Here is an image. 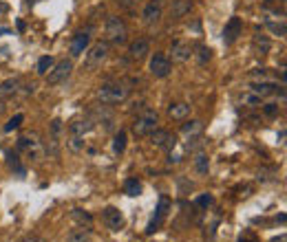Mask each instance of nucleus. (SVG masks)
Listing matches in <instances>:
<instances>
[{
    "mask_svg": "<svg viewBox=\"0 0 287 242\" xmlns=\"http://www.w3.org/2000/svg\"><path fill=\"white\" fill-rule=\"evenodd\" d=\"M239 242H256V240H250V238H241Z\"/></svg>",
    "mask_w": 287,
    "mask_h": 242,
    "instance_id": "79ce46f5",
    "label": "nucleus"
},
{
    "mask_svg": "<svg viewBox=\"0 0 287 242\" xmlns=\"http://www.w3.org/2000/svg\"><path fill=\"white\" fill-rule=\"evenodd\" d=\"M60 130H62V123H60L58 119H53L51 121V135H53V139L60 135Z\"/></svg>",
    "mask_w": 287,
    "mask_h": 242,
    "instance_id": "e433bc0d",
    "label": "nucleus"
},
{
    "mask_svg": "<svg viewBox=\"0 0 287 242\" xmlns=\"http://www.w3.org/2000/svg\"><path fill=\"white\" fill-rule=\"evenodd\" d=\"M124 192L128 194V196H139V194H142V183H139L137 178H128V181L124 183Z\"/></svg>",
    "mask_w": 287,
    "mask_h": 242,
    "instance_id": "bb28decb",
    "label": "nucleus"
},
{
    "mask_svg": "<svg viewBox=\"0 0 287 242\" xmlns=\"http://www.w3.org/2000/svg\"><path fill=\"white\" fill-rule=\"evenodd\" d=\"M195 170H197L199 174H208V170H210V159H208V154L199 152V154L195 156Z\"/></svg>",
    "mask_w": 287,
    "mask_h": 242,
    "instance_id": "b1692460",
    "label": "nucleus"
},
{
    "mask_svg": "<svg viewBox=\"0 0 287 242\" xmlns=\"http://www.w3.org/2000/svg\"><path fill=\"white\" fill-rule=\"evenodd\" d=\"M88 44H91V35H88V33H75L71 44H69V53H71L73 58H80L82 53H86Z\"/></svg>",
    "mask_w": 287,
    "mask_h": 242,
    "instance_id": "9b49d317",
    "label": "nucleus"
},
{
    "mask_svg": "<svg viewBox=\"0 0 287 242\" xmlns=\"http://www.w3.org/2000/svg\"><path fill=\"white\" fill-rule=\"evenodd\" d=\"M241 33H243V20L239 16H232L228 20V25H225V29H223V42L225 44H234Z\"/></svg>",
    "mask_w": 287,
    "mask_h": 242,
    "instance_id": "6e6552de",
    "label": "nucleus"
},
{
    "mask_svg": "<svg viewBox=\"0 0 287 242\" xmlns=\"http://www.w3.org/2000/svg\"><path fill=\"white\" fill-rule=\"evenodd\" d=\"M7 163H9V168H11L16 174L25 176V168L20 165V159H18V154H13V152H7Z\"/></svg>",
    "mask_w": 287,
    "mask_h": 242,
    "instance_id": "cd10ccee",
    "label": "nucleus"
},
{
    "mask_svg": "<svg viewBox=\"0 0 287 242\" xmlns=\"http://www.w3.org/2000/svg\"><path fill=\"white\" fill-rule=\"evenodd\" d=\"M142 18L146 25H153V22H159L162 18V4H155V2H148L142 11Z\"/></svg>",
    "mask_w": 287,
    "mask_h": 242,
    "instance_id": "a211bd4d",
    "label": "nucleus"
},
{
    "mask_svg": "<svg viewBox=\"0 0 287 242\" xmlns=\"http://www.w3.org/2000/svg\"><path fill=\"white\" fill-rule=\"evenodd\" d=\"M157 121H159L157 110H144L142 115H137V119L133 121V132L137 137H148L150 132L157 128Z\"/></svg>",
    "mask_w": 287,
    "mask_h": 242,
    "instance_id": "7ed1b4c3",
    "label": "nucleus"
},
{
    "mask_svg": "<svg viewBox=\"0 0 287 242\" xmlns=\"http://www.w3.org/2000/svg\"><path fill=\"white\" fill-rule=\"evenodd\" d=\"M22 242H46V240H42V238H27V240H22Z\"/></svg>",
    "mask_w": 287,
    "mask_h": 242,
    "instance_id": "ea45409f",
    "label": "nucleus"
},
{
    "mask_svg": "<svg viewBox=\"0 0 287 242\" xmlns=\"http://www.w3.org/2000/svg\"><path fill=\"white\" fill-rule=\"evenodd\" d=\"M20 86H22V79L20 77H9L0 84V99H7V97H13V95L20 93Z\"/></svg>",
    "mask_w": 287,
    "mask_h": 242,
    "instance_id": "2eb2a0df",
    "label": "nucleus"
},
{
    "mask_svg": "<svg viewBox=\"0 0 287 242\" xmlns=\"http://www.w3.org/2000/svg\"><path fill=\"white\" fill-rule=\"evenodd\" d=\"M69 148L71 150H82L84 148V137H75V135H71V139H69Z\"/></svg>",
    "mask_w": 287,
    "mask_h": 242,
    "instance_id": "473e14b6",
    "label": "nucleus"
},
{
    "mask_svg": "<svg viewBox=\"0 0 287 242\" xmlns=\"http://www.w3.org/2000/svg\"><path fill=\"white\" fill-rule=\"evenodd\" d=\"M71 70H73V62L71 60H60L58 64L46 73V79H49V84H53V86H55V84H62V82H67V79H69Z\"/></svg>",
    "mask_w": 287,
    "mask_h": 242,
    "instance_id": "423d86ee",
    "label": "nucleus"
},
{
    "mask_svg": "<svg viewBox=\"0 0 287 242\" xmlns=\"http://www.w3.org/2000/svg\"><path fill=\"white\" fill-rule=\"evenodd\" d=\"M4 108H7V106H4V102H2V99H0V115H2V112H4Z\"/></svg>",
    "mask_w": 287,
    "mask_h": 242,
    "instance_id": "a19ab883",
    "label": "nucleus"
},
{
    "mask_svg": "<svg viewBox=\"0 0 287 242\" xmlns=\"http://www.w3.org/2000/svg\"><path fill=\"white\" fill-rule=\"evenodd\" d=\"M263 112H265L267 117H276L279 115V104H265V106H263Z\"/></svg>",
    "mask_w": 287,
    "mask_h": 242,
    "instance_id": "f704fd0d",
    "label": "nucleus"
},
{
    "mask_svg": "<svg viewBox=\"0 0 287 242\" xmlns=\"http://www.w3.org/2000/svg\"><path fill=\"white\" fill-rule=\"evenodd\" d=\"M250 91L256 93V95H261V97H265V95H272V93H279L281 97H285V88L279 86V84H274V82H252Z\"/></svg>",
    "mask_w": 287,
    "mask_h": 242,
    "instance_id": "ddd939ff",
    "label": "nucleus"
},
{
    "mask_svg": "<svg viewBox=\"0 0 287 242\" xmlns=\"http://www.w3.org/2000/svg\"><path fill=\"white\" fill-rule=\"evenodd\" d=\"M108 58V44L106 42H97L91 49H86V64L88 66H100Z\"/></svg>",
    "mask_w": 287,
    "mask_h": 242,
    "instance_id": "1a4fd4ad",
    "label": "nucleus"
},
{
    "mask_svg": "<svg viewBox=\"0 0 287 242\" xmlns=\"http://www.w3.org/2000/svg\"><path fill=\"white\" fill-rule=\"evenodd\" d=\"M252 75H254V77H261L263 79V77H265V69H254Z\"/></svg>",
    "mask_w": 287,
    "mask_h": 242,
    "instance_id": "58836bf2",
    "label": "nucleus"
},
{
    "mask_svg": "<svg viewBox=\"0 0 287 242\" xmlns=\"http://www.w3.org/2000/svg\"><path fill=\"white\" fill-rule=\"evenodd\" d=\"M210 58H212V49H208V46H199V49H197V60H199V64H208Z\"/></svg>",
    "mask_w": 287,
    "mask_h": 242,
    "instance_id": "2f4dec72",
    "label": "nucleus"
},
{
    "mask_svg": "<svg viewBox=\"0 0 287 242\" xmlns=\"http://www.w3.org/2000/svg\"><path fill=\"white\" fill-rule=\"evenodd\" d=\"M192 0H175L172 2V18H183L186 13H190Z\"/></svg>",
    "mask_w": 287,
    "mask_h": 242,
    "instance_id": "4be33fe9",
    "label": "nucleus"
},
{
    "mask_svg": "<svg viewBox=\"0 0 287 242\" xmlns=\"http://www.w3.org/2000/svg\"><path fill=\"white\" fill-rule=\"evenodd\" d=\"M201 130H204V121L201 119H192L181 126V132L186 137H197V135H201Z\"/></svg>",
    "mask_w": 287,
    "mask_h": 242,
    "instance_id": "5701e85b",
    "label": "nucleus"
},
{
    "mask_svg": "<svg viewBox=\"0 0 287 242\" xmlns=\"http://www.w3.org/2000/svg\"><path fill=\"white\" fill-rule=\"evenodd\" d=\"M168 207H170V201H168V198H159V207L155 209L153 220L146 227V234H155V231L159 229V225L164 222V218H166V213H168Z\"/></svg>",
    "mask_w": 287,
    "mask_h": 242,
    "instance_id": "9d476101",
    "label": "nucleus"
},
{
    "mask_svg": "<svg viewBox=\"0 0 287 242\" xmlns=\"http://www.w3.org/2000/svg\"><path fill=\"white\" fill-rule=\"evenodd\" d=\"M126 141H128L126 132L120 130V132L115 135V139H113V152H115V154H122V152L126 150Z\"/></svg>",
    "mask_w": 287,
    "mask_h": 242,
    "instance_id": "393cba45",
    "label": "nucleus"
},
{
    "mask_svg": "<svg viewBox=\"0 0 287 242\" xmlns=\"http://www.w3.org/2000/svg\"><path fill=\"white\" fill-rule=\"evenodd\" d=\"M67 242H91V229L88 227H78L67 234Z\"/></svg>",
    "mask_w": 287,
    "mask_h": 242,
    "instance_id": "6ab92c4d",
    "label": "nucleus"
},
{
    "mask_svg": "<svg viewBox=\"0 0 287 242\" xmlns=\"http://www.w3.org/2000/svg\"><path fill=\"white\" fill-rule=\"evenodd\" d=\"M192 106L186 102H175L170 104V108H168V115H170V119H177V121H183L188 115H190Z\"/></svg>",
    "mask_w": 287,
    "mask_h": 242,
    "instance_id": "f3484780",
    "label": "nucleus"
},
{
    "mask_svg": "<svg viewBox=\"0 0 287 242\" xmlns=\"http://www.w3.org/2000/svg\"><path fill=\"white\" fill-rule=\"evenodd\" d=\"M104 222L111 227L113 231H120L122 227H124V216H122V211L117 209V207H106L104 209Z\"/></svg>",
    "mask_w": 287,
    "mask_h": 242,
    "instance_id": "4468645a",
    "label": "nucleus"
},
{
    "mask_svg": "<svg viewBox=\"0 0 287 242\" xmlns=\"http://www.w3.org/2000/svg\"><path fill=\"white\" fill-rule=\"evenodd\" d=\"M106 37L113 44H120V46L126 44V40H128V27H126V22L117 16H111L106 20Z\"/></svg>",
    "mask_w": 287,
    "mask_h": 242,
    "instance_id": "f03ea898",
    "label": "nucleus"
},
{
    "mask_svg": "<svg viewBox=\"0 0 287 242\" xmlns=\"http://www.w3.org/2000/svg\"><path fill=\"white\" fill-rule=\"evenodd\" d=\"M97 97H100V102L106 104V106H115V104L126 102V97H128V86H126V84H120V82L104 84V86L97 91Z\"/></svg>",
    "mask_w": 287,
    "mask_h": 242,
    "instance_id": "f257e3e1",
    "label": "nucleus"
},
{
    "mask_svg": "<svg viewBox=\"0 0 287 242\" xmlns=\"http://www.w3.org/2000/svg\"><path fill=\"white\" fill-rule=\"evenodd\" d=\"M170 70H172V62L168 55L155 53L153 58H150V73H153L155 77H168Z\"/></svg>",
    "mask_w": 287,
    "mask_h": 242,
    "instance_id": "0eeeda50",
    "label": "nucleus"
},
{
    "mask_svg": "<svg viewBox=\"0 0 287 242\" xmlns=\"http://www.w3.org/2000/svg\"><path fill=\"white\" fill-rule=\"evenodd\" d=\"M71 216H73V220H78L82 227H84V225H86V227L93 225V216H91L88 211H84V209H73Z\"/></svg>",
    "mask_w": 287,
    "mask_h": 242,
    "instance_id": "a878e982",
    "label": "nucleus"
},
{
    "mask_svg": "<svg viewBox=\"0 0 287 242\" xmlns=\"http://www.w3.org/2000/svg\"><path fill=\"white\" fill-rule=\"evenodd\" d=\"M150 143L155 145V148H162L166 152H172L177 145V137L172 135L170 130H162V128H155L153 132H150Z\"/></svg>",
    "mask_w": 287,
    "mask_h": 242,
    "instance_id": "39448f33",
    "label": "nucleus"
},
{
    "mask_svg": "<svg viewBox=\"0 0 287 242\" xmlns=\"http://www.w3.org/2000/svg\"><path fill=\"white\" fill-rule=\"evenodd\" d=\"M55 60L51 58V55H44V58H40V62H38V75H46L51 69H53Z\"/></svg>",
    "mask_w": 287,
    "mask_h": 242,
    "instance_id": "c85d7f7f",
    "label": "nucleus"
},
{
    "mask_svg": "<svg viewBox=\"0 0 287 242\" xmlns=\"http://www.w3.org/2000/svg\"><path fill=\"white\" fill-rule=\"evenodd\" d=\"M195 203H197V205H199V207H204V209H205V207H210V205H212V203H214V198L210 196V194H201V196L197 198Z\"/></svg>",
    "mask_w": 287,
    "mask_h": 242,
    "instance_id": "72a5a7b5",
    "label": "nucleus"
},
{
    "mask_svg": "<svg viewBox=\"0 0 287 242\" xmlns=\"http://www.w3.org/2000/svg\"><path fill=\"white\" fill-rule=\"evenodd\" d=\"M239 104H243V106H247V108H258V106H263V97L256 93H252V91H246V93L239 95Z\"/></svg>",
    "mask_w": 287,
    "mask_h": 242,
    "instance_id": "aec40b11",
    "label": "nucleus"
},
{
    "mask_svg": "<svg viewBox=\"0 0 287 242\" xmlns=\"http://www.w3.org/2000/svg\"><path fill=\"white\" fill-rule=\"evenodd\" d=\"M190 55H192V49H190V44H186V42H172V46H170V58L175 60V62H186V60H190Z\"/></svg>",
    "mask_w": 287,
    "mask_h": 242,
    "instance_id": "dca6fc26",
    "label": "nucleus"
},
{
    "mask_svg": "<svg viewBox=\"0 0 287 242\" xmlns=\"http://www.w3.org/2000/svg\"><path fill=\"white\" fill-rule=\"evenodd\" d=\"M137 2H139V0H117V4H120L122 9H133Z\"/></svg>",
    "mask_w": 287,
    "mask_h": 242,
    "instance_id": "4c0bfd02",
    "label": "nucleus"
},
{
    "mask_svg": "<svg viewBox=\"0 0 287 242\" xmlns=\"http://www.w3.org/2000/svg\"><path fill=\"white\" fill-rule=\"evenodd\" d=\"M22 121H25V115H20V112H18V115H13L11 119L4 123L2 130H4V132H13V130H18V128L22 126Z\"/></svg>",
    "mask_w": 287,
    "mask_h": 242,
    "instance_id": "c756f323",
    "label": "nucleus"
},
{
    "mask_svg": "<svg viewBox=\"0 0 287 242\" xmlns=\"http://www.w3.org/2000/svg\"><path fill=\"white\" fill-rule=\"evenodd\" d=\"M88 130H93V121L86 119V121H73L71 126H69V132L75 137H84Z\"/></svg>",
    "mask_w": 287,
    "mask_h": 242,
    "instance_id": "412c9836",
    "label": "nucleus"
},
{
    "mask_svg": "<svg viewBox=\"0 0 287 242\" xmlns=\"http://www.w3.org/2000/svg\"><path fill=\"white\" fill-rule=\"evenodd\" d=\"M128 53L133 60H144L146 55L150 53V40L148 37H137V40H133L128 46Z\"/></svg>",
    "mask_w": 287,
    "mask_h": 242,
    "instance_id": "f8f14e48",
    "label": "nucleus"
},
{
    "mask_svg": "<svg viewBox=\"0 0 287 242\" xmlns=\"http://www.w3.org/2000/svg\"><path fill=\"white\" fill-rule=\"evenodd\" d=\"M270 29L274 33H279V35H285V22H281V25H276V22H270Z\"/></svg>",
    "mask_w": 287,
    "mask_h": 242,
    "instance_id": "c9c22d12",
    "label": "nucleus"
},
{
    "mask_svg": "<svg viewBox=\"0 0 287 242\" xmlns=\"http://www.w3.org/2000/svg\"><path fill=\"white\" fill-rule=\"evenodd\" d=\"M18 148L34 161H38L42 156V143H40V137H38L36 132H27V135H22L20 139H18Z\"/></svg>",
    "mask_w": 287,
    "mask_h": 242,
    "instance_id": "20e7f679",
    "label": "nucleus"
},
{
    "mask_svg": "<svg viewBox=\"0 0 287 242\" xmlns=\"http://www.w3.org/2000/svg\"><path fill=\"white\" fill-rule=\"evenodd\" d=\"M254 46L258 49L261 55H267V51H270V40H267L265 35H256L254 37Z\"/></svg>",
    "mask_w": 287,
    "mask_h": 242,
    "instance_id": "7c9ffc66",
    "label": "nucleus"
}]
</instances>
